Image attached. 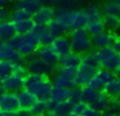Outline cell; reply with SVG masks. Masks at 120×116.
Instances as JSON below:
<instances>
[{"instance_id":"1","label":"cell","mask_w":120,"mask_h":116,"mask_svg":"<svg viewBox=\"0 0 120 116\" xmlns=\"http://www.w3.org/2000/svg\"><path fill=\"white\" fill-rule=\"evenodd\" d=\"M53 84L48 75L29 72L25 76V89L31 92L38 99H49Z\"/></svg>"},{"instance_id":"2","label":"cell","mask_w":120,"mask_h":116,"mask_svg":"<svg viewBox=\"0 0 120 116\" xmlns=\"http://www.w3.org/2000/svg\"><path fill=\"white\" fill-rule=\"evenodd\" d=\"M70 41L72 46V52H76L79 54L89 53L93 48L92 44V36L88 34L85 28H78V30L71 31Z\"/></svg>"},{"instance_id":"3","label":"cell","mask_w":120,"mask_h":116,"mask_svg":"<svg viewBox=\"0 0 120 116\" xmlns=\"http://www.w3.org/2000/svg\"><path fill=\"white\" fill-rule=\"evenodd\" d=\"M94 53H96V57L98 59L99 67H102V68H107L110 71H115L116 67L119 66L120 53L115 50L111 45L106 46V48L96 49Z\"/></svg>"},{"instance_id":"4","label":"cell","mask_w":120,"mask_h":116,"mask_svg":"<svg viewBox=\"0 0 120 116\" xmlns=\"http://www.w3.org/2000/svg\"><path fill=\"white\" fill-rule=\"evenodd\" d=\"M53 9H54V18L48 23V28L52 31L54 36L65 35L66 32L71 31L70 22H68V12L58 7H53Z\"/></svg>"},{"instance_id":"5","label":"cell","mask_w":120,"mask_h":116,"mask_svg":"<svg viewBox=\"0 0 120 116\" xmlns=\"http://www.w3.org/2000/svg\"><path fill=\"white\" fill-rule=\"evenodd\" d=\"M40 40L32 31L27 34H23V40H22L21 48H19V53L22 57H34L35 53H38V49L40 48Z\"/></svg>"},{"instance_id":"6","label":"cell","mask_w":120,"mask_h":116,"mask_svg":"<svg viewBox=\"0 0 120 116\" xmlns=\"http://www.w3.org/2000/svg\"><path fill=\"white\" fill-rule=\"evenodd\" d=\"M27 70L29 72H34V74H43V75H49L56 70V64H52L49 62H45L40 57H30L29 62H27Z\"/></svg>"},{"instance_id":"7","label":"cell","mask_w":120,"mask_h":116,"mask_svg":"<svg viewBox=\"0 0 120 116\" xmlns=\"http://www.w3.org/2000/svg\"><path fill=\"white\" fill-rule=\"evenodd\" d=\"M3 86L5 92L11 93H18L19 90L25 89V76L19 74H12L3 79Z\"/></svg>"},{"instance_id":"8","label":"cell","mask_w":120,"mask_h":116,"mask_svg":"<svg viewBox=\"0 0 120 116\" xmlns=\"http://www.w3.org/2000/svg\"><path fill=\"white\" fill-rule=\"evenodd\" d=\"M97 67L94 66H90V64H86V63H83L76 68V84L78 85H86L90 79L96 75L97 72Z\"/></svg>"},{"instance_id":"9","label":"cell","mask_w":120,"mask_h":116,"mask_svg":"<svg viewBox=\"0 0 120 116\" xmlns=\"http://www.w3.org/2000/svg\"><path fill=\"white\" fill-rule=\"evenodd\" d=\"M68 22H70V27L71 31L78 30V28H85L88 25L89 19L86 17L84 9H75L68 12Z\"/></svg>"},{"instance_id":"10","label":"cell","mask_w":120,"mask_h":116,"mask_svg":"<svg viewBox=\"0 0 120 116\" xmlns=\"http://www.w3.org/2000/svg\"><path fill=\"white\" fill-rule=\"evenodd\" d=\"M0 110L3 112H5V111H18L19 103L17 93L4 92L0 95Z\"/></svg>"},{"instance_id":"11","label":"cell","mask_w":120,"mask_h":116,"mask_svg":"<svg viewBox=\"0 0 120 116\" xmlns=\"http://www.w3.org/2000/svg\"><path fill=\"white\" fill-rule=\"evenodd\" d=\"M36 56L52 64H57L58 61H60V56L56 52L53 44H43V45H40V48L38 49Z\"/></svg>"},{"instance_id":"12","label":"cell","mask_w":120,"mask_h":116,"mask_svg":"<svg viewBox=\"0 0 120 116\" xmlns=\"http://www.w3.org/2000/svg\"><path fill=\"white\" fill-rule=\"evenodd\" d=\"M54 18V9L50 5H43L40 7L32 15V19L35 23L39 25H48Z\"/></svg>"},{"instance_id":"13","label":"cell","mask_w":120,"mask_h":116,"mask_svg":"<svg viewBox=\"0 0 120 116\" xmlns=\"http://www.w3.org/2000/svg\"><path fill=\"white\" fill-rule=\"evenodd\" d=\"M70 99V89H66V88H60V86H54L53 85L52 92L49 95V110H52L57 103L65 102V101Z\"/></svg>"},{"instance_id":"14","label":"cell","mask_w":120,"mask_h":116,"mask_svg":"<svg viewBox=\"0 0 120 116\" xmlns=\"http://www.w3.org/2000/svg\"><path fill=\"white\" fill-rule=\"evenodd\" d=\"M32 32L39 37L40 44H52L54 41L56 36L52 34V31L48 28V25H39V23H35L34 28H32Z\"/></svg>"},{"instance_id":"15","label":"cell","mask_w":120,"mask_h":116,"mask_svg":"<svg viewBox=\"0 0 120 116\" xmlns=\"http://www.w3.org/2000/svg\"><path fill=\"white\" fill-rule=\"evenodd\" d=\"M52 44H53L56 52L58 53V56H60V57L66 56V54H68V53L72 52V46H71L70 37H67V36H65V35L56 36L54 41H53Z\"/></svg>"},{"instance_id":"16","label":"cell","mask_w":120,"mask_h":116,"mask_svg":"<svg viewBox=\"0 0 120 116\" xmlns=\"http://www.w3.org/2000/svg\"><path fill=\"white\" fill-rule=\"evenodd\" d=\"M112 40H114V36L110 31H102V32L92 36V44H93V48L96 49L110 46L112 44Z\"/></svg>"},{"instance_id":"17","label":"cell","mask_w":120,"mask_h":116,"mask_svg":"<svg viewBox=\"0 0 120 116\" xmlns=\"http://www.w3.org/2000/svg\"><path fill=\"white\" fill-rule=\"evenodd\" d=\"M18 97V103H19V110H25V111H30L31 106L35 103V101L38 99L31 92H29L27 89H22L17 93Z\"/></svg>"},{"instance_id":"18","label":"cell","mask_w":120,"mask_h":116,"mask_svg":"<svg viewBox=\"0 0 120 116\" xmlns=\"http://www.w3.org/2000/svg\"><path fill=\"white\" fill-rule=\"evenodd\" d=\"M58 63H60V66H63V67L78 68L81 64V54L76 53V52H71V53L66 54V56L60 57Z\"/></svg>"},{"instance_id":"19","label":"cell","mask_w":120,"mask_h":116,"mask_svg":"<svg viewBox=\"0 0 120 116\" xmlns=\"http://www.w3.org/2000/svg\"><path fill=\"white\" fill-rule=\"evenodd\" d=\"M1 52H3V59H7V61L12 62V63H17V62L22 61V54L19 53L17 49L12 48L9 44L5 43V45L1 48Z\"/></svg>"},{"instance_id":"20","label":"cell","mask_w":120,"mask_h":116,"mask_svg":"<svg viewBox=\"0 0 120 116\" xmlns=\"http://www.w3.org/2000/svg\"><path fill=\"white\" fill-rule=\"evenodd\" d=\"M111 103H112V98H110L109 95H106L105 93H101L98 95L96 101L92 103V107H94L97 111L99 112H105V111L111 110Z\"/></svg>"},{"instance_id":"21","label":"cell","mask_w":120,"mask_h":116,"mask_svg":"<svg viewBox=\"0 0 120 116\" xmlns=\"http://www.w3.org/2000/svg\"><path fill=\"white\" fill-rule=\"evenodd\" d=\"M102 92L106 95H109L110 98H112V99H114V98H117L120 94V77L115 76L111 81H109L105 85Z\"/></svg>"},{"instance_id":"22","label":"cell","mask_w":120,"mask_h":116,"mask_svg":"<svg viewBox=\"0 0 120 116\" xmlns=\"http://www.w3.org/2000/svg\"><path fill=\"white\" fill-rule=\"evenodd\" d=\"M84 12H85V14H86V17H88L89 21L103 18V15H102V5H99L97 1L89 3V4L84 8Z\"/></svg>"},{"instance_id":"23","label":"cell","mask_w":120,"mask_h":116,"mask_svg":"<svg viewBox=\"0 0 120 116\" xmlns=\"http://www.w3.org/2000/svg\"><path fill=\"white\" fill-rule=\"evenodd\" d=\"M16 34V26L12 22V19H5L3 22H0V37H3L4 40H9Z\"/></svg>"},{"instance_id":"24","label":"cell","mask_w":120,"mask_h":116,"mask_svg":"<svg viewBox=\"0 0 120 116\" xmlns=\"http://www.w3.org/2000/svg\"><path fill=\"white\" fill-rule=\"evenodd\" d=\"M47 111H49V101L48 99H36L30 108V113L38 116H43Z\"/></svg>"},{"instance_id":"25","label":"cell","mask_w":120,"mask_h":116,"mask_svg":"<svg viewBox=\"0 0 120 116\" xmlns=\"http://www.w3.org/2000/svg\"><path fill=\"white\" fill-rule=\"evenodd\" d=\"M41 5L39 4L38 0H17L14 8H18V9H23V10H27V12L32 13L34 14Z\"/></svg>"},{"instance_id":"26","label":"cell","mask_w":120,"mask_h":116,"mask_svg":"<svg viewBox=\"0 0 120 116\" xmlns=\"http://www.w3.org/2000/svg\"><path fill=\"white\" fill-rule=\"evenodd\" d=\"M105 28H106V26H105L103 18H99V19L89 21L88 25H86V27H85V30L88 31V34L90 36H93V35H97V34L105 31Z\"/></svg>"},{"instance_id":"27","label":"cell","mask_w":120,"mask_h":116,"mask_svg":"<svg viewBox=\"0 0 120 116\" xmlns=\"http://www.w3.org/2000/svg\"><path fill=\"white\" fill-rule=\"evenodd\" d=\"M81 89H83V102H85L86 105H89V106H90L92 103L98 98V95L101 94V92H98V90H96V89H92L88 85H84Z\"/></svg>"},{"instance_id":"28","label":"cell","mask_w":120,"mask_h":116,"mask_svg":"<svg viewBox=\"0 0 120 116\" xmlns=\"http://www.w3.org/2000/svg\"><path fill=\"white\" fill-rule=\"evenodd\" d=\"M74 105H75V103H72L70 99H68V101H65V102L57 103V105L52 108V111H54V112L58 113L60 116H66V115H68V113L72 112Z\"/></svg>"},{"instance_id":"29","label":"cell","mask_w":120,"mask_h":116,"mask_svg":"<svg viewBox=\"0 0 120 116\" xmlns=\"http://www.w3.org/2000/svg\"><path fill=\"white\" fill-rule=\"evenodd\" d=\"M54 7H58L63 10H67V12H71V10L79 9L80 7V1H76V0H56Z\"/></svg>"},{"instance_id":"30","label":"cell","mask_w":120,"mask_h":116,"mask_svg":"<svg viewBox=\"0 0 120 116\" xmlns=\"http://www.w3.org/2000/svg\"><path fill=\"white\" fill-rule=\"evenodd\" d=\"M102 15H120V8L114 1H106L102 5Z\"/></svg>"},{"instance_id":"31","label":"cell","mask_w":120,"mask_h":116,"mask_svg":"<svg viewBox=\"0 0 120 116\" xmlns=\"http://www.w3.org/2000/svg\"><path fill=\"white\" fill-rule=\"evenodd\" d=\"M34 19L32 18H29V19H23V21H19V22H16L14 26H16V31L18 34H27L34 28Z\"/></svg>"},{"instance_id":"32","label":"cell","mask_w":120,"mask_h":116,"mask_svg":"<svg viewBox=\"0 0 120 116\" xmlns=\"http://www.w3.org/2000/svg\"><path fill=\"white\" fill-rule=\"evenodd\" d=\"M12 74H14V63L7 59H0V79H5Z\"/></svg>"},{"instance_id":"33","label":"cell","mask_w":120,"mask_h":116,"mask_svg":"<svg viewBox=\"0 0 120 116\" xmlns=\"http://www.w3.org/2000/svg\"><path fill=\"white\" fill-rule=\"evenodd\" d=\"M32 13L27 12V10L23 9H18V8H14L13 12L11 13V19L13 23L19 22V21H23V19H29V18H32Z\"/></svg>"},{"instance_id":"34","label":"cell","mask_w":120,"mask_h":116,"mask_svg":"<svg viewBox=\"0 0 120 116\" xmlns=\"http://www.w3.org/2000/svg\"><path fill=\"white\" fill-rule=\"evenodd\" d=\"M52 84L54 85V86H60V88H66V89H71V88L76 86V81H72V80H67L65 79V77L60 76V75L56 74V76L53 77L52 80Z\"/></svg>"},{"instance_id":"35","label":"cell","mask_w":120,"mask_h":116,"mask_svg":"<svg viewBox=\"0 0 120 116\" xmlns=\"http://www.w3.org/2000/svg\"><path fill=\"white\" fill-rule=\"evenodd\" d=\"M96 76L98 77L105 85H106L107 82L111 81V80L115 77V72L110 71V70H107V68H102V67H99V68L97 70V72H96Z\"/></svg>"},{"instance_id":"36","label":"cell","mask_w":120,"mask_h":116,"mask_svg":"<svg viewBox=\"0 0 120 116\" xmlns=\"http://www.w3.org/2000/svg\"><path fill=\"white\" fill-rule=\"evenodd\" d=\"M81 62L86 64H90V66H94L97 68H99V63H98V59L96 57V53L94 52H89V53H85L81 56Z\"/></svg>"},{"instance_id":"37","label":"cell","mask_w":120,"mask_h":116,"mask_svg":"<svg viewBox=\"0 0 120 116\" xmlns=\"http://www.w3.org/2000/svg\"><path fill=\"white\" fill-rule=\"evenodd\" d=\"M70 101L72 103H78L83 101V89L79 88L78 85L70 89Z\"/></svg>"},{"instance_id":"38","label":"cell","mask_w":120,"mask_h":116,"mask_svg":"<svg viewBox=\"0 0 120 116\" xmlns=\"http://www.w3.org/2000/svg\"><path fill=\"white\" fill-rule=\"evenodd\" d=\"M88 86H90L92 89H96V90H98V92H101V90H103V88H105V84L103 82L101 81V80L98 79V77L96 76V75H94L93 77H92L90 79V81L88 82Z\"/></svg>"},{"instance_id":"39","label":"cell","mask_w":120,"mask_h":116,"mask_svg":"<svg viewBox=\"0 0 120 116\" xmlns=\"http://www.w3.org/2000/svg\"><path fill=\"white\" fill-rule=\"evenodd\" d=\"M89 105H86L85 102H78V103H75L74 105V108H72V113L74 115H76V116H81L84 113V111L86 110V107H88Z\"/></svg>"},{"instance_id":"40","label":"cell","mask_w":120,"mask_h":116,"mask_svg":"<svg viewBox=\"0 0 120 116\" xmlns=\"http://www.w3.org/2000/svg\"><path fill=\"white\" fill-rule=\"evenodd\" d=\"M14 72H16V74L22 75V76H26V75L29 74L27 64H25L22 61H21V62H17V63H14Z\"/></svg>"},{"instance_id":"41","label":"cell","mask_w":120,"mask_h":116,"mask_svg":"<svg viewBox=\"0 0 120 116\" xmlns=\"http://www.w3.org/2000/svg\"><path fill=\"white\" fill-rule=\"evenodd\" d=\"M101 115V112L99 111H97L94 107H92V106H88L86 107V110L84 111V113L81 116H99Z\"/></svg>"},{"instance_id":"42","label":"cell","mask_w":120,"mask_h":116,"mask_svg":"<svg viewBox=\"0 0 120 116\" xmlns=\"http://www.w3.org/2000/svg\"><path fill=\"white\" fill-rule=\"evenodd\" d=\"M111 46L116 52H119V53H120V36H114V40H112Z\"/></svg>"},{"instance_id":"43","label":"cell","mask_w":120,"mask_h":116,"mask_svg":"<svg viewBox=\"0 0 120 116\" xmlns=\"http://www.w3.org/2000/svg\"><path fill=\"white\" fill-rule=\"evenodd\" d=\"M8 15H9L8 9H1V8H0V22L8 19Z\"/></svg>"},{"instance_id":"44","label":"cell","mask_w":120,"mask_h":116,"mask_svg":"<svg viewBox=\"0 0 120 116\" xmlns=\"http://www.w3.org/2000/svg\"><path fill=\"white\" fill-rule=\"evenodd\" d=\"M1 116H22V115L18 110V111H5V112L1 113Z\"/></svg>"},{"instance_id":"45","label":"cell","mask_w":120,"mask_h":116,"mask_svg":"<svg viewBox=\"0 0 120 116\" xmlns=\"http://www.w3.org/2000/svg\"><path fill=\"white\" fill-rule=\"evenodd\" d=\"M11 5V0H0V8L1 9H8Z\"/></svg>"},{"instance_id":"46","label":"cell","mask_w":120,"mask_h":116,"mask_svg":"<svg viewBox=\"0 0 120 116\" xmlns=\"http://www.w3.org/2000/svg\"><path fill=\"white\" fill-rule=\"evenodd\" d=\"M99 116H117V113L112 110H109V111H105V112H101Z\"/></svg>"},{"instance_id":"47","label":"cell","mask_w":120,"mask_h":116,"mask_svg":"<svg viewBox=\"0 0 120 116\" xmlns=\"http://www.w3.org/2000/svg\"><path fill=\"white\" fill-rule=\"evenodd\" d=\"M43 116H60L58 113H56L54 111H52V110H49V111H47V112L44 113Z\"/></svg>"},{"instance_id":"48","label":"cell","mask_w":120,"mask_h":116,"mask_svg":"<svg viewBox=\"0 0 120 116\" xmlns=\"http://www.w3.org/2000/svg\"><path fill=\"white\" fill-rule=\"evenodd\" d=\"M5 90H4V86H3V79H0V95L3 94Z\"/></svg>"},{"instance_id":"49","label":"cell","mask_w":120,"mask_h":116,"mask_svg":"<svg viewBox=\"0 0 120 116\" xmlns=\"http://www.w3.org/2000/svg\"><path fill=\"white\" fill-rule=\"evenodd\" d=\"M4 45H5V40H4L3 37H0V49L3 48Z\"/></svg>"},{"instance_id":"50","label":"cell","mask_w":120,"mask_h":116,"mask_svg":"<svg viewBox=\"0 0 120 116\" xmlns=\"http://www.w3.org/2000/svg\"><path fill=\"white\" fill-rule=\"evenodd\" d=\"M112 1H114V3H116V4L119 5V8H120V0H112Z\"/></svg>"},{"instance_id":"51","label":"cell","mask_w":120,"mask_h":116,"mask_svg":"<svg viewBox=\"0 0 120 116\" xmlns=\"http://www.w3.org/2000/svg\"><path fill=\"white\" fill-rule=\"evenodd\" d=\"M0 59H3V52H1V49H0Z\"/></svg>"},{"instance_id":"52","label":"cell","mask_w":120,"mask_h":116,"mask_svg":"<svg viewBox=\"0 0 120 116\" xmlns=\"http://www.w3.org/2000/svg\"><path fill=\"white\" fill-rule=\"evenodd\" d=\"M116 113H117V116H120V107H119V110L116 111Z\"/></svg>"},{"instance_id":"53","label":"cell","mask_w":120,"mask_h":116,"mask_svg":"<svg viewBox=\"0 0 120 116\" xmlns=\"http://www.w3.org/2000/svg\"><path fill=\"white\" fill-rule=\"evenodd\" d=\"M66 116H76V115H74V113L71 112V113H68V115H66Z\"/></svg>"},{"instance_id":"54","label":"cell","mask_w":120,"mask_h":116,"mask_svg":"<svg viewBox=\"0 0 120 116\" xmlns=\"http://www.w3.org/2000/svg\"><path fill=\"white\" fill-rule=\"evenodd\" d=\"M27 116H38V115H34V113H29Z\"/></svg>"},{"instance_id":"55","label":"cell","mask_w":120,"mask_h":116,"mask_svg":"<svg viewBox=\"0 0 120 116\" xmlns=\"http://www.w3.org/2000/svg\"><path fill=\"white\" fill-rule=\"evenodd\" d=\"M116 99H117V101H119V102H120V94H119V97H117Z\"/></svg>"},{"instance_id":"56","label":"cell","mask_w":120,"mask_h":116,"mask_svg":"<svg viewBox=\"0 0 120 116\" xmlns=\"http://www.w3.org/2000/svg\"><path fill=\"white\" fill-rule=\"evenodd\" d=\"M1 113H3V111H1V110H0V116H1Z\"/></svg>"},{"instance_id":"57","label":"cell","mask_w":120,"mask_h":116,"mask_svg":"<svg viewBox=\"0 0 120 116\" xmlns=\"http://www.w3.org/2000/svg\"><path fill=\"white\" fill-rule=\"evenodd\" d=\"M105 1H112V0H105Z\"/></svg>"},{"instance_id":"58","label":"cell","mask_w":120,"mask_h":116,"mask_svg":"<svg viewBox=\"0 0 120 116\" xmlns=\"http://www.w3.org/2000/svg\"><path fill=\"white\" fill-rule=\"evenodd\" d=\"M76 1H81V0H76Z\"/></svg>"}]
</instances>
